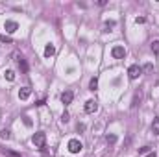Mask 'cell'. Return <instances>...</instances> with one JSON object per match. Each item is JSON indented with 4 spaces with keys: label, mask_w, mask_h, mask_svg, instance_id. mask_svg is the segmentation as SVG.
Here are the masks:
<instances>
[{
    "label": "cell",
    "mask_w": 159,
    "mask_h": 157,
    "mask_svg": "<svg viewBox=\"0 0 159 157\" xmlns=\"http://www.w3.org/2000/svg\"><path fill=\"white\" fill-rule=\"evenodd\" d=\"M105 141H107L109 144H115L116 142V135H105Z\"/></svg>",
    "instance_id": "e0dca14e"
},
{
    "label": "cell",
    "mask_w": 159,
    "mask_h": 157,
    "mask_svg": "<svg viewBox=\"0 0 159 157\" xmlns=\"http://www.w3.org/2000/svg\"><path fill=\"white\" fill-rule=\"evenodd\" d=\"M35 106H45V98H41L39 102H35Z\"/></svg>",
    "instance_id": "484cf974"
},
{
    "label": "cell",
    "mask_w": 159,
    "mask_h": 157,
    "mask_svg": "<svg viewBox=\"0 0 159 157\" xmlns=\"http://www.w3.org/2000/svg\"><path fill=\"white\" fill-rule=\"evenodd\" d=\"M111 56L115 57V59H122L124 56H126V48L124 46H113V50H111Z\"/></svg>",
    "instance_id": "277c9868"
},
{
    "label": "cell",
    "mask_w": 159,
    "mask_h": 157,
    "mask_svg": "<svg viewBox=\"0 0 159 157\" xmlns=\"http://www.w3.org/2000/svg\"><path fill=\"white\" fill-rule=\"evenodd\" d=\"M61 120H63V122H65V124H67V122L70 120V117H69V113H67V111H65V113H63V117H61Z\"/></svg>",
    "instance_id": "7402d4cb"
},
{
    "label": "cell",
    "mask_w": 159,
    "mask_h": 157,
    "mask_svg": "<svg viewBox=\"0 0 159 157\" xmlns=\"http://www.w3.org/2000/svg\"><path fill=\"white\" fill-rule=\"evenodd\" d=\"M56 54V46L52 45V43H48L46 46H45V57H52Z\"/></svg>",
    "instance_id": "30bf717a"
},
{
    "label": "cell",
    "mask_w": 159,
    "mask_h": 157,
    "mask_svg": "<svg viewBox=\"0 0 159 157\" xmlns=\"http://www.w3.org/2000/svg\"><path fill=\"white\" fill-rule=\"evenodd\" d=\"M30 94H31V89H30V87L19 89V98H20V100H28V98H30Z\"/></svg>",
    "instance_id": "9c48e42d"
},
{
    "label": "cell",
    "mask_w": 159,
    "mask_h": 157,
    "mask_svg": "<svg viewBox=\"0 0 159 157\" xmlns=\"http://www.w3.org/2000/svg\"><path fill=\"white\" fill-rule=\"evenodd\" d=\"M81 148H83V144H81L78 139H70V141H69V152H70V153H80Z\"/></svg>",
    "instance_id": "7a4b0ae2"
},
{
    "label": "cell",
    "mask_w": 159,
    "mask_h": 157,
    "mask_svg": "<svg viewBox=\"0 0 159 157\" xmlns=\"http://www.w3.org/2000/svg\"><path fill=\"white\" fill-rule=\"evenodd\" d=\"M4 30L7 31V33H15V31L19 30V24L15 22V20H6V24H4Z\"/></svg>",
    "instance_id": "8992f818"
},
{
    "label": "cell",
    "mask_w": 159,
    "mask_h": 157,
    "mask_svg": "<svg viewBox=\"0 0 159 157\" xmlns=\"http://www.w3.org/2000/svg\"><path fill=\"white\" fill-rule=\"evenodd\" d=\"M150 152V146H143V148H139V155H144Z\"/></svg>",
    "instance_id": "ffe728a7"
},
{
    "label": "cell",
    "mask_w": 159,
    "mask_h": 157,
    "mask_svg": "<svg viewBox=\"0 0 159 157\" xmlns=\"http://www.w3.org/2000/svg\"><path fill=\"white\" fill-rule=\"evenodd\" d=\"M31 142H34L37 148H45V144H46V135L43 131H37L34 133V137H31Z\"/></svg>",
    "instance_id": "6da1fadb"
},
{
    "label": "cell",
    "mask_w": 159,
    "mask_h": 157,
    "mask_svg": "<svg viewBox=\"0 0 159 157\" xmlns=\"http://www.w3.org/2000/svg\"><path fill=\"white\" fill-rule=\"evenodd\" d=\"M144 157H157V155H155V152H150V153H148V155H144Z\"/></svg>",
    "instance_id": "4316f807"
},
{
    "label": "cell",
    "mask_w": 159,
    "mask_h": 157,
    "mask_svg": "<svg viewBox=\"0 0 159 157\" xmlns=\"http://www.w3.org/2000/svg\"><path fill=\"white\" fill-rule=\"evenodd\" d=\"M143 74V67H139V65H131L130 68H128V76H130V80H137Z\"/></svg>",
    "instance_id": "3957f363"
},
{
    "label": "cell",
    "mask_w": 159,
    "mask_h": 157,
    "mask_svg": "<svg viewBox=\"0 0 159 157\" xmlns=\"http://www.w3.org/2000/svg\"><path fill=\"white\" fill-rule=\"evenodd\" d=\"M4 76H6L7 81H13L15 80V72L13 70H4Z\"/></svg>",
    "instance_id": "4fadbf2b"
},
{
    "label": "cell",
    "mask_w": 159,
    "mask_h": 157,
    "mask_svg": "<svg viewBox=\"0 0 159 157\" xmlns=\"http://www.w3.org/2000/svg\"><path fill=\"white\" fill-rule=\"evenodd\" d=\"M98 109V102L96 100H87L85 102V113H94Z\"/></svg>",
    "instance_id": "ba28073f"
},
{
    "label": "cell",
    "mask_w": 159,
    "mask_h": 157,
    "mask_svg": "<svg viewBox=\"0 0 159 157\" xmlns=\"http://www.w3.org/2000/svg\"><path fill=\"white\" fill-rule=\"evenodd\" d=\"M72 100H74V92H72V91H65V92L61 94V102L65 103V106L72 103Z\"/></svg>",
    "instance_id": "52a82bcc"
},
{
    "label": "cell",
    "mask_w": 159,
    "mask_h": 157,
    "mask_svg": "<svg viewBox=\"0 0 159 157\" xmlns=\"http://www.w3.org/2000/svg\"><path fill=\"white\" fill-rule=\"evenodd\" d=\"M144 20H146L144 17H137V19H135V22H137V24H144Z\"/></svg>",
    "instance_id": "cb8c5ba5"
},
{
    "label": "cell",
    "mask_w": 159,
    "mask_h": 157,
    "mask_svg": "<svg viewBox=\"0 0 159 157\" xmlns=\"http://www.w3.org/2000/svg\"><path fill=\"white\" fill-rule=\"evenodd\" d=\"M17 63H19V68H20V72H22V74H28L30 67H28V63H26V59H24L22 56H17Z\"/></svg>",
    "instance_id": "5b68a950"
},
{
    "label": "cell",
    "mask_w": 159,
    "mask_h": 157,
    "mask_svg": "<svg viewBox=\"0 0 159 157\" xmlns=\"http://www.w3.org/2000/svg\"><path fill=\"white\" fill-rule=\"evenodd\" d=\"M0 137L7 141L9 137H11V131H9V129H0Z\"/></svg>",
    "instance_id": "5bb4252c"
},
{
    "label": "cell",
    "mask_w": 159,
    "mask_h": 157,
    "mask_svg": "<svg viewBox=\"0 0 159 157\" xmlns=\"http://www.w3.org/2000/svg\"><path fill=\"white\" fill-rule=\"evenodd\" d=\"M115 24H116L115 20H107V22H105V30H104V31H111L109 28H115Z\"/></svg>",
    "instance_id": "ac0fdd59"
},
{
    "label": "cell",
    "mask_w": 159,
    "mask_h": 157,
    "mask_svg": "<svg viewBox=\"0 0 159 157\" xmlns=\"http://www.w3.org/2000/svg\"><path fill=\"white\" fill-rule=\"evenodd\" d=\"M76 129H78V131H85V124H78Z\"/></svg>",
    "instance_id": "d4e9b609"
},
{
    "label": "cell",
    "mask_w": 159,
    "mask_h": 157,
    "mask_svg": "<svg viewBox=\"0 0 159 157\" xmlns=\"http://www.w3.org/2000/svg\"><path fill=\"white\" fill-rule=\"evenodd\" d=\"M98 89V78H91L89 81V91H96Z\"/></svg>",
    "instance_id": "7c38bea8"
},
{
    "label": "cell",
    "mask_w": 159,
    "mask_h": 157,
    "mask_svg": "<svg viewBox=\"0 0 159 157\" xmlns=\"http://www.w3.org/2000/svg\"><path fill=\"white\" fill-rule=\"evenodd\" d=\"M152 133L154 135H159V117H155L154 122H152Z\"/></svg>",
    "instance_id": "8fae6325"
},
{
    "label": "cell",
    "mask_w": 159,
    "mask_h": 157,
    "mask_svg": "<svg viewBox=\"0 0 159 157\" xmlns=\"http://www.w3.org/2000/svg\"><path fill=\"white\" fill-rule=\"evenodd\" d=\"M2 153H6V155H11V157H20L17 152H9V150H2Z\"/></svg>",
    "instance_id": "44dd1931"
},
{
    "label": "cell",
    "mask_w": 159,
    "mask_h": 157,
    "mask_svg": "<svg viewBox=\"0 0 159 157\" xmlns=\"http://www.w3.org/2000/svg\"><path fill=\"white\" fill-rule=\"evenodd\" d=\"M154 70V65H152V63H146V65L143 67V72H152Z\"/></svg>",
    "instance_id": "d6986e66"
},
{
    "label": "cell",
    "mask_w": 159,
    "mask_h": 157,
    "mask_svg": "<svg viewBox=\"0 0 159 157\" xmlns=\"http://www.w3.org/2000/svg\"><path fill=\"white\" fill-rule=\"evenodd\" d=\"M22 120H24V124H26V126H31V120H30V117H28V115H24V117H22Z\"/></svg>",
    "instance_id": "603a6c76"
},
{
    "label": "cell",
    "mask_w": 159,
    "mask_h": 157,
    "mask_svg": "<svg viewBox=\"0 0 159 157\" xmlns=\"http://www.w3.org/2000/svg\"><path fill=\"white\" fill-rule=\"evenodd\" d=\"M0 43H6V45H11L13 41H11V37H7V35H0Z\"/></svg>",
    "instance_id": "9a60e30c"
},
{
    "label": "cell",
    "mask_w": 159,
    "mask_h": 157,
    "mask_svg": "<svg viewBox=\"0 0 159 157\" xmlns=\"http://www.w3.org/2000/svg\"><path fill=\"white\" fill-rule=\"evenodd\" d=\"M152 50H154V54H159V41H152Z\"/></svg>",
    "instance_id": "2e32d148"
}]
</instances>
